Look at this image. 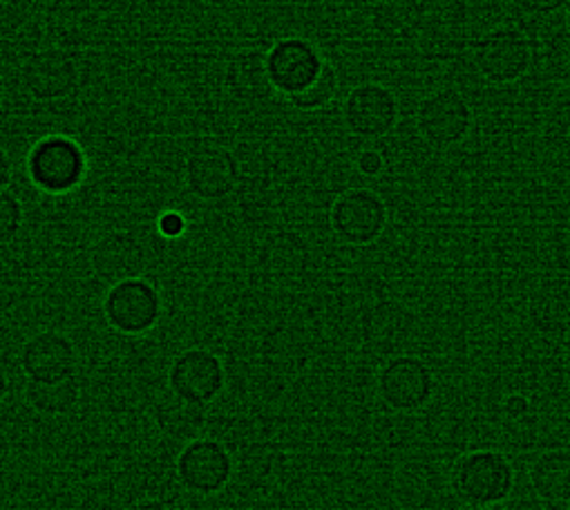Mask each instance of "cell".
I'll return each mask as SVG.
<instances>
[{
	"instance_id": "4316f807",
	"label": "cell",
	"mask_w": 570,
	"mask_h": 510,
	"mask_svg": "<svg viewBox=\"0 0 570 510\" xmlns=\"http://www.w3.org/2000/svg\"><path fill=\"white\" fill-rule=\"evenodd\" d=\"M519 10L534 17H548L563 10V0H514Z\"/></svg>"
},
{
	"instance_id": "8fae6325",
	"label": "cell",
	"mask_w": 570,
	"mask_h": 510,
	"mask_svg": "<svg viewBox=\"0 0 570 510\" xmlns=\"http://www.w3.org/2000/svg\"><path fill=\"white\" fill-rule=\"evenodd\" d=\"M401 119V104L392 88L376 81L354 86L343 101V124L361 139L387 137Z\"/></svg>"
},
{
	"instance_id": "8992f818",
	"label": "cell",
	"mask_w": 570,
	"mask_h": 510,
	"mask_svg": "<svg viewBox=\"0 0 570 510\" xmlns=\"http://www.w3.org/2000/svg\"><path fill=\"white\" fill-rule=\"evenodd\" d=\"M235 474V459L230 450L210 437H197L181 445L175 461V477L179 486L197 497L219 494Z\"/></svg>"
},
{
	"instance_id": "4dcf8cb0",
	"label": "cell",
	"mask_w": 570,
	"mask_h": 510,
	"mask_svg": "<svg viewBox=\"0 0 570 510\" xmlns=\"http://www.w3.org/2000/svg\"><path fill=\"white\" fill-rule=\"evenodd\" d=\"M8 459H10V439L3 430H0V468L6 465Z\"/></svg>"
},
{
	"instance_id": "e0dca14e",
	"label": "cell",
	"mask_w": 570,
	"mask_h": 510,
	"mask_svg": "<svg viewBox=\"0 0 570 510\" xmlns=\"http://www.w3.org/2000/svg\"><path fill=\"white\" fill-rule=\"evenodd\" d=\"M284 472H287V454L273 441H255L246 445L235 461V474L253 488L273 486Z\"/></svg>"
},
{
	"instance_id": "ffe728a7",
	"label": "cell",
	"mask_w": 570,
	"mask_h": 510,
	"mask_svg": "<svg viewBox=\"0 0 570 510\" xmlns=\"http://www.w3.org/2000/svg\"><path fill=\"white\" fill-rule=\"evenodd\" d=\"M226 86L237 99H255L271 90L264 75V55L246 52L230 61L226 72ZM273 92V90H271Z\"/></svg>"
},
{
	"instance_id": "9c48e42d",
	"label": "cell",
	"mask_w": 570,
	"mask_h": 510,
	"mask_svg": "<svg viewBox=\"0 0 570 510\" xmlns=\"http://www.w3.org/2000/svg\"><path fill=\"white\" fill-rule=\"evenodd\" d=\"M472 126V106L454 88L434 90L425 95L416 106V128L421 137L436 148L461 144L470 135Z\"/></svg>"
},
{
	"instance_id": "4fadbf2b",
	"label": "cell",
	"mask_w": 570,
	"mask_h": 510,
	"mask_svg": "<svg viewBox=\"0 0 570 510\" xmlns=\"http://www.w3.org/2000/svg\"><path fill=\"white\" fill-rule=\"evenodd\" d=\"M472 59L476 72L497 86L519 81L532 63V50L528 39L510 28L494 30L474 41Z\"/></svg>"
},
{
	"instance_id": "9a60e30c",
	"label": "cell",
	"mask_w": 570,
	"mask_h": 510,
	"mask_svg": "<svg viewBox=\"0 0 570 510\" xmlns=\"http://www.w3.org/2000/svg\"><path fill=\"white\" fill-rule=\"evenodd\" d=\"M19 363L28 381H61L77 376L79 350L68 334L43 330L23 343Z\"/></svg>"
},
{
	"instance_id": "2e32d148",
	"label": "cell",
	"mask_w": 570,
	"mask_h": 510,
	"mask_svg": "<svg viewBox=\"0 0 570 510\" xmlns=\"http://www.w3.org/2000/svg\"><path fill=\"white\" fill-rule=\"evenodd\" d=\"M528 481L541 501L570 503V450L550 448L537 454L528 468Z\"/></svg>"
},
{
	"instance_id": "cb8c5ba5",
	"label": "cell",
	"mask_w": 570,
	"mask_h": 510,
	"mask_svg": "<svg viewBox=\"0 0 570 510\" xmlns=\"http://www.w3.org/2000/svg\"><path fill=\"white\" fill-rule=\"evenodd\" d=\"M188 231V219L181 210L168 208L157 217V233L166 239H179Z\"/></svg>"
},
{
	"instance_id": "7a4b0ae2",
	"label": "cell",
	"mask_w": 570,
	"mask_h": 510,
	"mask_svg": "<svg viewBox=\"0 0 570 510\" xmlns=\"http://www.w3.org/2000/svg\"><path fill=\"white\" fill-rule=\"evenodd\" d=\"M90 170V159L81 141L66 133L43 135L32 144L26 157L30 184L46 195H70Z\"/></svg>"
},
{
	"instance_id": "30bf717a",
	"label": "cell",
	"mask_w": 570,
	"mask_h": 510,
	"mask_svg": "<svg viewBox=\"0 0 570 510\" xmlns=\"http://www.w3.org/2000/svg\"><path fill=\"white\" fill-rule=\"evenodd\" d=\"M239 179V159L230 148L219 144L197 146L184 161L186 188L202 202H222L230 197L237 190Z\"/></svg>"
},
{
	"instance_id": "f1b7e54d",
	"label": "cell",
	"mask_w": 570,
	"mask_h": 510,
	"mask_svg": "<svg viewBox=\"0 0 570 510\" xmlns=\"http://www.w3.org/2000/svg\"><path fill=\"white\" fill-rule=\"evenodd\" d=\"M126 510H173V506L166 503L164 499L150 497V499H139V501L130 503Z\"/></svg>"
},
{
	"instance_id": "5b68a950",
	"label": "cell",
	"mask_w": 570,
	"mask_h": 510,
	"mask_svg": "<svg viewBox=\"0 0 570 510\" xmlns=\"http://www.w3.org/2000/svg\"><path fill=\"white\" fill-rule=\"evenodd\" d=\"M387 224V202L372 188H347L332 202L330 228L343 244L370 246L385 235Z\"/></svg>"
},
{
	"instance_id": "7c38bea8",
	"label": "cell",
	"mask_w": 570,
	"mask_h": 510,
	"mask_svg": "<svg viewBox=\"0 0 570 510\" xmlns=\"http://www.w3.org/2000/svg\"><path fill=\"white\" fill-rule=\"evenodd\" d=\"M226 388L224 361L206 347H188L179 352L168 367V390L179 399L208 405Z\"/></svg>"
},
{
	"instance_id": "7402d4cb",
	"label": "cell",
	"mask_w": 570,
	"mask_h": 510,
	"mask_svg": "<svg viewBox=\"0 0 570 510\" xmlns=\"http://www.w3.org/2000/svg\"><path fill=\"white\" fill-rule=\"evenodd\" d=\"M26 222V208L19 195L10 188L0 190V244H10L19 237Z\"/></svg>"
},
{
	"instance_id": "3957f363",
	"label": "cell",
	"mask_w": 570,
	"mask_h": 510,
	"mask_svg": "<svg viewBox=\"0 0 570 510\" xmlns=\"http://www.w3.org/2000/svg\"><path fill=\"white\" fill-rule=\"evenodd\" d=\"M376 394L394 414L421 412L436 394L434 370L414 354L392 356L376 374Z\"/></svg>"
},
{
	"instance_id": "6da1fadb",
	"label": "cell",
	"mask_w": 570,
	"mask_h": 510,
	"mask_svg": "<svg viewBox=\"0 0 570 510\" xmlns=\"http://www.w3.org/2000/svg\"><path fill=\"white\" fill-rule=\"evenodd\" d=\"M517 483L510 457L494 448H474L456 457L450 470L454 497L474 510H488L505 503Z\"/></svg>"
},
{
	"instance_id": "ac0fdd59",
	"label": "cell",
	"mask_w": 570,
	"mask_h": 510,
	"mask_svg": "<svg viewBox=\"0 0 570 510\" xmlns=\"http://www.w3.org/2000/svg\"><path fill=\"white\" fill-rule=\"evenodd\" d=\"M206 405L190 403L186 399H179L177 394L168 392L155 408V421L159 430L179 443H188L197 437H204L206 428Z\"/></svg>"
},
{
	"instance_id": "5bb4252c",
	"label": "cell",
	"mask_w": 570,
	"mask_h": 510,
	"mask_svg": "<svg viewBox=\"0 0 570 510\" xmlns=\"http://www.w3.org/2000/svg\"><path fill=\"white\" fill-rule=\"evenodd\" d=\"M146 267L148 248L132 231H108L90 248V269L106 285L144 276Z\"/></svg>"
},
{
	"instance_id": "83f0119b",
	"label": "cell",
	"mask_w": 570,
	"mask_h": 510,
	"mask_svg": "<svg viewBox=\"0 0 570 510\" xmlns=\"http://www.w3.org/2000/svg\"><path fill=\"white\" fill-rule=\"evenodd\" d=\"M12 179H14V161H12L10 153L0 146V190L10 188Z\"/></svg>"
},
{
	"instance_id": "1f68e13d",
	"label": "cell",
	"mask_w": 570,
	"mask_h": 510,
	"mask_svg": "<svg viewBox=\"0 0 570 510\" xmlns=\"http://www.w3.org/2000/svg\"><path fill=\"white\" fill-rule=\"evenodd\" d=\"M563 10H570V0H563Z\"/></svg>"
},
{
	"instance_id": "603a6c76",
	"label": "cell",
	"mask_w": 570,
	"mask_h": 510,
	"mask_svg": "<svg viewBox=\"0 0 570 510\" xmlns=\"http://www.w3.org/2000/svg\"><path fill=\"white\" fill-rule=\"evenodd\" d=\"M35 14L32 0H0V39L21 35Z\"/></svg>"
},
{
	"instance_id": "d6986e66",
	"label": "cell",
	"mask_w": 570,
	"mask_h": 510,
	"mask_svg": "<svg viewBox=\"0 0 570 510\" xmlns=\"http://www.w3.org/2000/svg\"><path fill=\"white\" fill-rule=\"evenodd\" d=\"M81 381L77 376L61 381H28L26 401L43 416H68L81 403Z\"/></svg>"
},
{
	"instance_id": "52a82bcc",
	"label": "cell",
	"mask_w": 570,
	"mask_h": 510,
	"mask_svg": "<svg viewBox=\"0 0 570 510\" xmlns=\"http://www.w3.org/2000/svg\"><path fill=\"white\" fill-rule=\"evenodd\" d=\"M79 57L68 48H43L21 66V86L32 101L57 104L70 99L81 86Z\"/></svg>"
},
{
	"instance_id": "277c9868",
	"label": "cell",
	"mask_w": 570,
	"mask_h": 510,
	"mask_svg": "<svg viewBox=\"0 0 570 510\" xmlns=\"http://www.w3.org/2000/svg\"><path fill=\"white\" fill-rule=\"evenodd\" d=\"M101 312L110 330L124 336H144L159 325L164 298L153 281L137 276L108 285Z\"/></svg>"
},
{
	"instance_id": "ba28073f",
	"label": "cell",
	"mask_w": 570,
	"mask_h": 510,
	"mask_svg": "<svg viewBox=\"0 0 570 510\" xmlns=\"http://www.w3.org/2000/svg\"><path fill=\"white\" fill-rule=\"evenodd\" d=\"M325 61L314 41L282 37L264 52V75L273 92L289 99L318 77Z\"/></svg>"
},
{
	"instance_id": "d4e9b609",
	"label": "cell",
	"mask_w": 570,
	"mask_h": 510,
	"mask_svg": "<svg viewBox=\"0 0 570 510\" xmlns=\"http://www.w3.org/2000/svg\"><path fill=\"white\" fill-rule=\"evenodd\" d=\"M356 168L365 177H379L385 170V155L379 148H365L356 157Z\"/></svg>"
},
{
	"instance_id": "484cf974",
	"label": "cell",
	"mask_w": 570,
	"mask_h": 510,
	"mask_svg": "<svg viewBox=\"0 0 570 510\" xmlns=\"http://www.w3.org/2000/svg\"><path fill=\"white\" fill-rule=\"evenodd\" d=\"M501 412H503V416L514 419V421L525 419L528 412H530V399L525 394H521V392H512V394L503 396Z\"/></svg>"
},
{
	"instance_id": "f546056e",
	"label": "cell",
	"mask_w": 570,
	"mask_h": 510,
	"mask_svg": "<svg viewBox=\"0 0 570 510\" xmlns=\"http://www.w3.org/2000/svg\"><path fill=\"white\" fill-rule=\"evenodd\" d=\"M8 394H10V374H8L6 365H3V363H0V405H3V403H6Z\"/></svg>"
},
{
	"instance_id": "44dd1931",
	"label": "cell",
	"mask_w": 570,
	"mask_h": 510,
	"mask_svg": "<svg viewBox=\"0 0 570 510\" xmlns=\"http://www.w3.org/2000/svg\"><path fill=\"white\" fill-rule=\"evenodd\" d=\"M338 88H341L338 70L332 61H325L318 77L307 88L289 97L287 104L301 112H318V110H325L336 99Z\"/></svg>"
},
{
	"instance_id": "d6a6232c",
	"label": "cell",
	"mask_w": 570,
	"mask_h": 510,
	"mask_svg": "<svg viewBox=\"0 0 570 510\" xmlns=\"http://www.w3.org/2000/svg\"><path fill=\"white\" fill-rule=\"evenodd\" d=\"M0 95H3V79H0Z\"/></svg>"
}]
</instances>
